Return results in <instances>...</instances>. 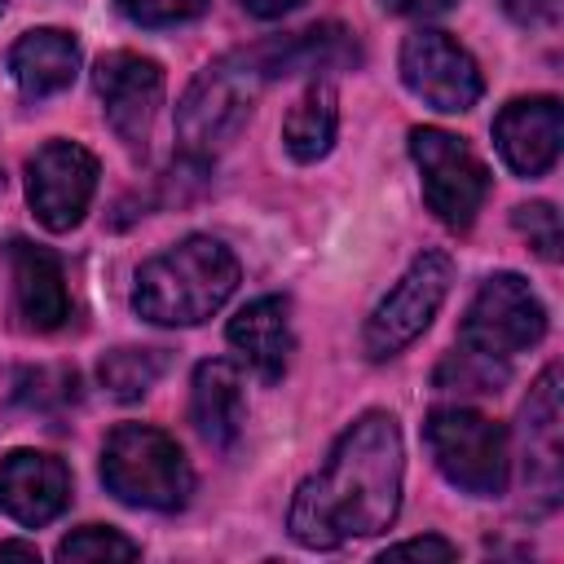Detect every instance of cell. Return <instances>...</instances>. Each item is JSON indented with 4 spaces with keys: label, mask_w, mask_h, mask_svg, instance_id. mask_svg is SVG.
Segmentation results:
<instances>
[{
    "label": "cell",
    "mask_w": 564,
    "mask_h": 564,
    "mask_svg": "<svg viewBox=\"0 0 564 564\" xmlns=\"http://www.w3.org/2000/svg\"><path fill=\"white\" fill-rule=\"evenodd\" d=\"M405 445L392 414L370 410L339 432L326 463L300 480L286 529L308 551H335L383 533L401 511Z\"/></svg>",
    "instance_id": "6da1fadb"
},
{
    "label": "cell",
    "mask_w": 564,
    "mask_h": 564,
    "mask_svg": "<svg viewBox=\"0 0 564 564\" xmlns=\"http://www.w3.org/2000/svg\"><path fill=\"white\" fill-rule=\"evenodd\" d=\"M238 286L234 251L212 234H189L137 269L132 308L154 326H198L225 308Z\"/></svg>",
    "instance_id": "7a4b0ae2"
},
{
    "label": "cell",
    "mask_w": 564,
    "mask_h": 564,
    "mask_svg": "<svg viewBox=\"0 0 564 564\" xmlns=\"http://www.w3.org/2000/svg\"><path fill=\"white\" fill-rule=\"evenodd\" d=\"M106 489L141 511H181L194 494V467L176 436L150 423H119L101 445Z\"/></svg>",
    "instance_id": "3957f363"
},
{
    "label": "cell",
    "mask_w": 564,
    "mask_h": 564,
    "mask_svg": "<svg viewBox=\"0 0 564 564\" xmlns=\"http://www.w3.org/2000/svg\"><path fill=\"white\" fill-rule=\"evenodd\" d=\"M269 79L260 75L251 48L216 57L212 66H203L194 75V84L185 88L181 106H176V141L189 159H212L220 154L251 119L256 97Z\"/></svg>",
    "instance_id": "277c9868"
},
{
    "label": "cell",
    "mask_w": 564,
    "mask_h": 564,
    "mask_svg": "<svg viewBox=\"0 0 564 564\" xmlns=\"http://www.w3.org/2000/svg\"><path fill=\"white\" fill-rule=\"evenodd\" d=\"M423 441L441 476L471 494V498H498L511 480V445L507 427L480 410L441 405L423 423Z\"/></svg>",
    "instance_id": "5b68a950"
},
{
    "label": "cell",
    "mask_w": 564,
    "mask_h": 564,
    "mask_svg": "<svg viewBox=\"0 0 564 564\" xmlns=\"http://www.w3.org/2000/svg\"><path fill=\"white\" fill-rule=\"evenodd\" d=\"M410 159L419 167L427 212L445 229H471L489 194V167L480 154L445 128H410Z\"/></svg>",
    "instance_id": "8992f818"
},
{
    "label": "cell",
    "mask_w": 564,
    "mask_h": 564,
    "mask_svg": "<svg viewBox=\"0 0 564 564\" xmlns=\"http://www.w3.org/2000/svg\"><path fill=\"white\" fill-rule=\"evenodd\" d=\"M449 282H454V260L445 251H423L410 260V269L397 278V286L375 304V313L366 317V330H361V344H366V357L375 361H388L397 357L405 344H414L436 308L445 304L449 295Z\"/></svg>",
    "instance_id": "52a82bcc"
},
{
    "label": "cell",
    "mask_w": 564,
    "mask_h": 564,
    "mask_svg": "<svg viewBox=\"0 0 564 564\" xmlns=\"http://www.w3.org/2000/svg\"><path fill=\"white\" fill-rule=\"evenodd\" d=\"M542 335H546V308L520 273L485 278L463 313V326H458L463 348H476V352H489L502 361H511L516 352H529Z\"/></svg>",
    "instance_id": "ba28073f"
},
{
    "label": "cell",
    "mask_w": 564,
    "mask_h": 564,
    "mask_svg": "<svg viewBox=\"0 0 564 564\" xmlns=\"http://www.w3.org/2000/svg\"><path fill=\"white\" fill-rule=\"evenodd\" d=\"M397 66H401V84L419 101H427L432 110H445V115L471 110L485 93L476 57L449 31H436V26L410 31L405 44H401Z\"/></svg>",
    "instance_id": "9c48e42d"
},
{
    "label": "cell",
    "mask_w": 564,
    "mask_h": 564,
    "mask_svg": "<svg viewBox=\"0 0 564 564\" xmlns=\"http://www.w3.org/2000/svg\"><path fill=\"white\" fill-rule=\"evenodd\" d=\"M97 194V154L79 141H48L26 163V198L48 234H66L84 220Z\"/></svg>",
    "instance_id": "30bf717a"
},
{
    "label": "cell",
    "mask_w": 564,
    "mask_h": 564,
    "mask_svg": "<svg viewBox=\"0 0 564 564\" xmlns=\"http://www.w3.org/2000/svg\"><path fill=\"white\" fill-rule=\"evenodd\" d=\"M93 88L101 97V110H106L110 132L128 150H145L150 128H154V115L163 106V66L154 57L115 48V53H101L97 57Z\"/></svg>",
    "instance_id": "8fae6325"
},
{
    "label": "cell",
    "mask_w": 564,
    "mask_h": 564,
    "mask_svg": "<svg viewBox=\"0 0 564 564\" xmlns=\"http://www.w3.org/2000/svg\"><path fill=\"white\" fill-rule=\"evenodd\" d=\"M66 502H70V471L57 454L13 449L0 458V516L18 520L22 529H40L57 520Z\"/></svg>",
    "instance_id": "7c38bea8"
},
{
    "label": "cell",
    "mask_w": 564,
    "mask_h": 564,
    "mask_svg": "<svg viewBox=\"0 0 564 564\" xmlns=\"http://www.w3.org/2000/svg\"><path fill=\"white\" fill-rule=\"evenodd\" d=\"M564 106L555 97H516L494 119V145L516 176H546L560 159Z\"/></svg>",
    "instance_id": "4fadbf2b"
},
{
    "label": "cell",
    "mask_w": 564,
    "mask_h": 564,
    "mask_svg": "<svg viewBox=\"0 0 564 564\" xmlns=\"http://www.w3.org/2000/svg\"><path fill=\"white\" fill-rule=\"evenodd\" d=\"M9 256V286H13V313L26 330H57L70 317V295L62 278V260L26 238H13L4 247Z\"/></svg>",
    "instance_id": "5bb4252c"
},
{
    "label": "cell",
    "mask_w": 564,
    "mask_h": 564,
    "mask_svg": "<svg viewBox=\"0 0 564 564\" xmlns=\"http://www.w3.org/2000/svg\"><path fill=\"white\" fill-rule=\"evenodd\" d=\"M256 66L264 79H286V75H330V70H352L361 62V44L352 40L348 26L322 22L282 40H264L251 48Z\"/></svg>",
    "instance_id": "9a60e30c"
},
{
    "label": "cell",
    "mask_w": 564,
    "mask_h": 564,
    "mask_svg": "<svg viewBox=\"0 0 564 564\" xmlns=\"http://www.w3.org/2000/svg\"><path fill=\"white\" fill-rule=\"evenodd\" d=\"M229 344L242 357V366H251L264 383H278L291 366L295 352V335H291V304L286 295H260L251 304H242L229 317Z\"/></svg>",
    "instance_id": "2e32d148"
},
{
    "label": "cell",
    "mask_w": 564,
    "mask_h": 564,
    "mask_svg": "<svg viewBox=\"0 0 564 564\" xmlns=\"http://www.w3.org/2000/svg\"><path fill=\"white\" fill-rule=\"evenodd\" d=\"M189 419L198 427V436L216 449L234 445L242 436L247 423V397H242V375L234 361L212 357L194 366L189 379Z\"/></svg>",
    "instance_id": "e0dca14e"
},
{
    "label": "cell",
    "mask_w": 564,
    "mask_h": 564,
    "mask_svg": "<svg viewBox=\"0 0 564 564\" xmlns=\"http://www.w3.org/2000/svg\"><path fill=\"white\" fill-rule=\"evenodd\" d=\"M9 75L22 97H53L79 75V40L57 26H35L9 48Z\"/></svg>",
    "instance_id": "ac0fdd59"
},
{
    "label": "cell",
    "mask_w": 564,
    "mask_h": 564,
    "mask_svg": "<svg viewBox=\"0 0 564 564\" xmlns=\"http://www.w3.org/2000/svg\"><path fill=\"white\" fill-rule=\"evenodd\" d=\"M524 458H529V485L546 502L560 494V366H546L524 401Z\"/></svg>",
    "instance_id": "d6986e66"
},
{
    "label": "cell",
    "mask_w": 564,
    "mask_h": 564,
    "mask_svg": "<svg viewBox=\"0 0 564 564\" xmlns=\"http://www.w3.org/2000/svg\"><path fill=\"white\" fill-rule=\"evenodd\" d=\"M335 132H339V97L326 79H313L282 119V145L295 163H317L330 154Z\"/></svg>",
    "instance_id": "ffe728a7"
},
{
    "label": "cell",
    "mask_w": 564,
    "mask_h": 564,
    "mask_svg": "<svg viewBox=\"0 0 564 564\" xmlns=\"http://www.w3.org/2000/svg\"><path fill=\"white\" fill-rule=\"evenodd\" d=\"M163 370H167L163 348H115L101 357L97 379L115 401H137L163 379Z\"/></svg>",
    "instance_id": "44dd1931"
},
{
    "label": "cell",
    "mask_w": 564,
    "mask_h": 564,
    "mask_svg": "<svg viewBox=\"0 0 564 564\" xmlns=\"http://www.w3.org/2000/svg\"><path fill=\"white\" fill-rule=\"evenodd\" d=\"M502 383H507V361L476 352V348H463V344L436 366L441 392H498Z\"/></svg>",
    "instance_id": "7402d4cb"
},
{
    "label": "cell",
    "mask_w": 564,
    "mask_h": 564,
    "mask_svg": "<svg viewBox=\"0 0 564 564\" xmlns=\"http://www.w3.org/2000/svg\"><path fill=\"white\" fill-rule=\"evenodd\" d=\"M57 560L62 564H101V560L115 564V560H141V546L110 524H84L57 542Z\"/></svg>",
    "instance_id": "603a6c76"
},
{
    "label": "cell",
    "mask_w": 564,
    "mask_h": 564,
    "mask_svg": "<svg viewBox=\"0 0 564 564\" xmlns=\"http://www.w3.org/2000/svg\"><path fill=\"white\" fill-rule=\"evenodd\" d=\"M511 225L520 229V238H524V242H529L546 264H555V260H560L564 229H560V212H555L551 203H524V207H516Z\"/></svg>",
    "instance_id": "cb8c5ba5"
},
{
    "label": "cell",
    "mask_w": 564,
    "mask_h": 564,
    "mask_svg": "<svg viewBox=\"0 0 564 564\" xmlns=\"http://www.w3.org/2000/svg\"><path fill=\"white\" fill-rule=\"evenodd\" d=\"M115 4L137 26H181V22H194L198 13H207L212 0H115Z\"/></svg>",
    "instance_id": "d4e9b609"
},
{
    "label": "cell",
    "mask_w": 564,
    "mask_h": 564,
    "mask_svg": "<svg viewBox=\"0 0 564 564\" xmlns=\"http://www.w3.org/2000/svg\"><path fill=\"white\" fill-rule=\"evenodd\" d=\"M498 4L520 26H555L564 13V0H498Z\"/></svg>",
    "instance_id": "484cf974"
},
{
    "label": "cell",
    "mask_w": 564,
    "mask_h": 564,
    "mask_svg": "<svg viewBox=\"0 0 564 564\" xmlns=\"http://www.w3.org/2000/svg\"><path fill=\"white\" fill-rule=\"evenodd\" d=\"M383 560H458V546L445 538H410L383 551Z\"/></svg>",
    "instance_id": "4316f807"
},
{
    "label": "cell",
    "mask_w": 564,
    "mask_h": 564,
    "mask_svg": "<svg viewBox=\"0 0 564 564\" xmlns=\"http://www.w3.org/2000/svg\"><path fill=\"white\" fill-rule=\"evenodd\" d=\"M388 13H401V18H436L445 9H454L458 0H379Z\"/></svg>",
    "instance_id": "83f0119b"
},
{
    "label": "cell",
    "mask_w": 564,
    "mask_h": 564,
    "mask_svg": "<svg viewBox=\"0 0 564 564\" xmlns=\"http://www.w3.org/2000/svg\"><path fill=\"white\" fill-rule=\"evenodd\" d=\"M247 13H256V18H282V13H291V9H300L304 0H238Z\"/></svg>",
    "instance_id": "f1b7e54d"
},
{
    "label": "cell",
    "mask_w": 564,
    "mask_h": 564,
    "mask_svg": "<svg viewBox=\"0 0 564 564\" xmlns=\"http://www.w3.org/2000/svg\"><path fill=\"white\" fill-rule=\"evenodd\" d=\"M0 555H18V560H35V546H26V542H0Z\"/></svg>",
    "instance_id": "f546056e"
},
{
    "label": "cell",
    "mask_w": 564,
    "mask_h": 564,
    "mask_svg": "<svg viewBox=\"0 0 564 564\" xmlns=\"http://www.w3.org/2000/svg\"><path fill=\"white\" fill-rule=\"evenodd\" d=\"M0 13H4V0H0Z\"/></svg>",
    "instance_id": "4dcf8cb0"
}]
</instances>
